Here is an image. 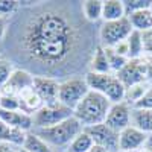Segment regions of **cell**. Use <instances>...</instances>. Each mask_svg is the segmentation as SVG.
<instances>
[{"label": "cell", "instance_id": "1", "mask_svg": "<svg viewBox=\"0 0 152 152\" xmlns=\"http://www.w3.org/2000/svg\"><path fill=\"white\" fill-rule=\"evenodd\" d=\"M81 31L61 6H43L26 20L20 35L21 53L46 72H55L75 59L81 49Z\"/></svg>", "mask_w": 152, "mask_h": 152}, {"label": "cell", "instance_id": "2", "mask_svg": "<svg viewBox=\"0 0 152 152\" xmlns=\"http://www.w3.org/2000/svg\"><path fill=\"white\" fill-rule=\"evenodd\" d=\"M111 105L113 104L104 94L90 90L87 93V96L79 102V105L73 110V116L79 120V123L84 128L105 123L107 114Z\"/></svg>", "mask_w": 152, "mask_h": 152}, {"label": "cell", "instance_id": "3", "mask_svg": "<svg viewBox=\"0 0 152 152\" xmlns=\"http://www.w3.org/2000/svg\"><path fill=\"white\" fill-rule=\"evenodd\" d=\"M84 131V126L79 123V120L75 116L62 120L49 128H40L37 131V135H40L43 140L53 146H62L70 145L76 135H79Z\"/></svg>", "mask_w": 152, "mask_h": 152}, {"label": "cell", "instance_id": "4", "mask_svg": "<svg viewBox=\"0 0 152 152\" xmlns=\"http://www.w3.org/2000/svg\"><path fill=\"white\" fill-rule=\"evenodd\" d=\"M84 79H85V82H87V85H88L90 90L104 94L111 104L123 102L126 88L117 79V76L110 75V73L108 75H100V73L88 72Z\"/></svg>", "mask_w": 152, "mask_h": 152}, {"label": "cell", "instance_id": "5", "mask_svg": "<svg viewBox=\"0 0 152 152\" xmlns=\"http://www.w3.org/2000/svg\"><path fill=\"white\" fill-rule=\"evenodd\" d=\"M134 28L128 17H123L116 21H105L100 28V41L104 47H114L116 44L128 40V37L132 34Z\"/></svg>", "mask_w": 152, "mask_h": 152}, {"label": "cell", "instance_id": "6", "mask_svg": "<svg viewBox=\"0 0 152 152\" xmlns=\"http://www.w3.org/2000/svg\"><path fill=\"white\" fill-rule=\"evenodd\" d=\"M90 91L85 79L81 78H72L59 84V93H58V100L66 105L70 110H75L79 105V102L87 96Z\"/></svg>", "mask_w": 152, "mask_h": 152}, {"label": "cell", "instance_id": "7", "mask_svg": "<svg viewBox=\"0 0 152 152\" xmlns=\"http://www.w3.org/2000/svg\"><path fill=\"white\" fill-rule=\"evenodd\" d=\"M73 116V110L67 108L66 105H62L61 102L53 104V105H43L34 114V126L40 128H49L53 126L62 120H66Z\"/></svg>", "mask_w": 152, "mask_h": 152}, {"label": "cell", "instance_id": "8", "mask_svg": "<svg viewBox=\"0 0 152 152\" xmlns=\"http://www.w3.org/2000/svg\"><path fill=\"white\" fill-rule=\"evenodd\" d=\"M84 131L91 137L94 145L104 146L105 149H108V152L119 151V132L113 131L105 123L88 126V128H84Z\"/></svg>", "mask_w": 152, "mask_h": 152}, {"label": "cell", "instance_id": "9", "mask_svg": "<svg viewBox=\"0 0 152 152\" xmlns=\"http://www.w3.org/2000/svg\"><path fill=\"white\" fill-rule=\"evenodd\" d=\"M117 79L125 85V88H129L132 85L142 84L146 81V62L143 58L138 59H128L125 67L117 72Z\"/></svg>", "mask_w": 152, "mask_h": 152}, {"label": "cell", "instance_id": "10", "mask_svg": "<svg viewBox=\"0 0 152 152\" xmlns=\"http://www.w3.org/2000/svg\"><path fill=\"white\" fill-rule=\"evenodd\" d=\"M34 91L43 100L44 105H53L58 104V93H59V84L49 76H34L32 84Z\"/></svg>", "mask_w": 152, "mask_h": 152}, {"label": "cell", "instance_id": "11", "mask_svg": "<svg viewBox=\"0 0 152 152\" xmlns=\"http://www.w3.org/2000/svg\"><path fill=\"white\" fill-rule=\"evenodd\" d=\"M105 125L119 134L128 128V126H131V110L128 104H125V102L113 104L107 114Z\"/></svg>", "mask_w": 152, "mask_h": 152}, {"label": "cell", "instance_id": "12", "mask_svg": "<svg viewBox=\"0 0 152 152\" xmlns=\"http://www.w3.org/2000/svg\"><path fill=\"white\" fill-rule=\"evenodd\" d=\"M146 142L148 135L132 125L119 134V149L122 152H137Z\"/></svg>", "mask_w": 152, "mask_h": 152}, {"label": "cell", "instance_id": "13", "mask_svg": "<svg viewBox=\"0 0 152 152\" xmlns=\"http://www.w3.org/2000/svg\"><path fill=\"white\" fill-rule=\"evenodd\" d=\"M34 84V76L21 69H15L14 73L11 75L9 81L6 82V85L2 88L3 94H12V96H18L20 93H23L24 90L31 88Z\"/></svg>", "mask_w": 152, "mask_h": 152}, {"label": "cell", "instance_id": "14", "mask_svg": "<svg viewBox=\"0 0 152 152\" xmlns=\"http://www.w3.org/2000/svg\"><path fill=\"white\" fill-rule=\"evenodd\" d=\"M0 120L5 122L11 128H15L20 131L26 132L34 126V119L29 114L23 113V111H6V110H0Z\"/></svg>", "mask_w": 152, "mask_h": 152}, {"label": "cell", "instance_id": "15", "mask_svg": "<svg viewBox=\"0 0 152 152\" xmlns=\"http://www.w3.org/2000/svg\"><path fill=\"white\" fill-rule=\"evenodd\" d=\"M18 100H20V111L26 113V114H31L37 113L43 107V100L38 97V94L34 91V88H28V90H24L23 93H20L18 96Z\"/></svg>", "mask_w": 152, "mask_h": 152}, {"label": "cell", "instance_id": "16", "mask_svg": "<svg viewBox=\"0 0 152 152\" xmlns=\"http://www.w3.org/2000/svg\"><path fill=\"white\" fill-rule=\"evenodd\" d=\"M132 126L143 131L145 134H152V110H138L132 108L131 111Z\"/></svg>", "mask_w": 152, "mask_h": 152}, {"label": "cell", "instance_id": "17", "mask_svg": "<svg viewBox=\"0 0 152 152\" xmlns=\"http://www.w3.org/2000/svg\"><path fill=\"white\" fill-rule=\"evenodd\" d=\"M26 132L11 128L5 122L0 120V143H9V145H24L26 140Z\"/></svg>", "mask_w": 152, "mask_h": 152}, {"label": "cell", "instance_id": "18", "mask_svg": "<svg viewBox=\"0 0 152 152\" xmlns=\"http://www.w3.org/2000/svg\"><path fill=\"white\" fill-rule=\"evenodd\" d=\"M123 17H128L125 14L123 2H120V0H107V2H104L102 18L105 21H116Z\"/></svg>", "mask_w": 152, "mask_h": 152}, {"label": "cell", "instance_id": "19", "mask_svg": "<svg viewBox=\"0 0 152 152\" xmlns=\"http://www.w3.org/2000/svg\"><path fill=\"white\" fill-rule=\"evenodd\" d=\"M128 18L131 20V24L134 31L138 32H146L152 29V11L151 9H142L137 11L134 14L128 15Z\"/></svg>", "mask_w": 152, "mask_h": 152}, {"label": "cell", "instance_id": "20", "mask_svg": "<svg viewBox=\"0 0 152 152\" xmlns=\"http://www.w3.org/2000/svg\"><path fill=\"white\" fill-rule=\"evenodd\" d=\"M110 70L111 69H110V64H108L105 50H104V47L97 46L96 47V52L93 55V59H91V64H90V72L100 73V75H108Z\"/></svg>", "mask_w": 152, "mask_h": 152}, {"label": "cell", "instance_id": "21", "mask_svg": "<svg viewBox=\"0 0 152 152\" xmlns=\"http://www.w3.org/2000/svg\"><path fill=\"white\" fill-rule=\"evenodd\" d=\"M102 9H104V2H100V0L82 2V12L88 21H97L99 18H102Z\"/></svg>", "mask_w": 152, "mask_h": 152}, {"label": "cell", "instance_id": "22", "mask_svg": "<svg viewBox=\"0 0 152 152\" xmlns=\"http://www.w3.org/2000/svg\"><path fill=\"white\" fill-rule=\"evenodd\" d=\"M128 49H129V55L128 59H138L140 55L145 52L143 50V40H142V32L138 31H132V34L128 37Z\"/></svg>", "mask_w": 152, "mask_h": 152}, {"label": "cell", "instance_id": "23", "mask_svg": "<svg viewBox=\"0 0 152 152\" xmlns=\"http://www.w3.org/2000/svg\"><path fill=\"white\" fill-rule=\"evenodd\" d=\"M23 148L28 149L29 152H53L50 149V145L46 143L43 138L37 134H28Z\"/></svg>", "mask_w": 152, "mask_h": 152}, {"label": "cell", "instance_id": "24", "mask_svg": "<svg viewBox=\"0 0 152 152\" xmlns=\"http://www.w3.org/2000/svg\"><path fill=\"white\" fill-rule=\"evenodd\" d=\"M93 140L85 131L75 137V140L69 145V152H88L93 148Z\"/></svg>", "mask_w": 152, "mask_h": 152}, {"label": "cell", "instance_id": "25", "mask_svg": "<svg viewBox=\"0 0 152 152\" xmlns=\"http://www.w3.org/2000/svg\"><path fill=\"white\" fill-rule=\"evenodd\" d=\"M104 50H105V55H107V59H108V64H110L111 70L120 72L125 67L126 62H128V58L120 56L113 47H104Z\"/></svg>", "mask_w": 152, "mask_h": 152}, {"label": "cell", "instance_id": "26", "mask_svg": "<svg viewBox=\"0 0 152 152\" xmlns=\"http://www.w3.org/2000/svg\"><path fill=\"white\" fill-rule=\"evenodd\" d=\"M148 88H149V85H148L146 82H142V84L132 85V87H129V88H126L125 99H128L129 102H132V105H134L138 99H142V96L146 93Z\"/></svg>", "mask_w": 152, "mask_h": 152}, {"label": "cell", "instance_id": "27", "mask_svg": "<svg viewBox=\"0 0 152 152\" xmlns=\"http://www.w3.org/2000/svg\"><path fill=\"white\" fill-rule=\"evenodd\" d=\"M0 110L6 111H20V100L17 96L12 94H3L0 97Z\"/></svg>", "mask_w": 152, "mask_h": 152}, {"label": "cell", "instance_id": "28", "mask_svg": "<svg viewBox=\"0 0 152 152\" xmlns=\"http://www.w3.org/2000/svg\"><path fill=\"white\" fill-rule=\"evenodd\" d=\"M14 67H12V64L9 61L6 59H0V90L6 85V82L9 81L11 75L14 73Z\"/></svg>", "mask_w": 152, "mask_h": 152}, {"label": "cell", "instance_id": "29", "mask_svg": "<svg viewBox=\"0 0 152 152\" xmlns=\"http://www.w3.org/2000/svg\"><path fill=\"white\" fill-rule=\"evenodd\" d=\"M125 6V14H134L137 11H142V9H149L151 2H146V0H132V2H123Z\"/></svg>", "mask_w": 152, "mask_h": 152}, {"label": "cell", "instance_id": "30", "mask_svg": "<svg viewBox=\"0 0 152 152\" xmlns=\"http://www.w3.org/2000/svg\"><path fill=\"white\" fill-rule=\"evenodd\" d=\"M134 108L138 110H152V85L146 90V93L142 96V99H138L134 104Z\"/></svg>", "mask_w": 152, "mask_h": 152}, {"label": "cell", "instance_id": "31", "mask_svg": "<svg viewBox=\"0 0 152 152\" xmlns=\"http://www.w3.org/2000/svg\"><path fill=\"white\" fill-rule=\"evenodd\" d=\"M18 6V2L15 0H0V17H6L9 14H12Z\"/></svg>", "mask_w": 152, "mask_h": 152}, {"label": "cell", "instance_id": "32", "mask_svg": "<svg viewBox=\"0 0 152 152\" xmlns=\"http://www.w3.org/2000/svg\"><path fill=\"white\" fill-rule=\"evenodd\" d=\"M142 40H143V50L149 56H152V29L142 32Z\"/></svg>", "mask_w": 152, "mask_h": 152}, {"label": "cell", "instance_id": "33", "mask_svg": "<svg viewBox=\"0 0 152 152\" xmlns=\"http://www.w3.org/2000/svg\"><path fill=\"white\" fill-rule=\"evenodd\" d=\"M113 49L116 50V52H117L120 56L128 58V55H129V49H128V43H126V40H125V41H122V43H119V44H116Z\"/></svg>", "mask_w": 152, "mask_h": 152}, {"label": "cell", "instance_id": "34", "mask_svg": "<svg viewBox=\"0 0 152 152\" xmlns=\"http://www.w3.org/2000/svg\"><path fill=\"white\" fill-rule=\"evenodd\" d=\"M0 152H18V151L9 143H0Z\"/></svg>", "mask_w": 152, "mask_h": 152}, {"label": "cell", "instance_id": "35", "mask_svg": "<svg viewBox=\"0 0 152 152\" xmlns=\"http://www.w3.org/2000/svg\"><path fill=\"white\" fill-rule=\"evenodd\" d=\"M88 152H108V149H105L104 146H99V145H93V148Z\"/></svg>", "mask_w": 152, "mask_h": 152}, {"label": "cell", "instance_id": "36", "mask_svg": "<svg viewBox=\"0 0 152 152\" xmlns=\"http://www.w3.org/2000/svg\"><path fill=\"white\" fill-rule=\"evenodd\" d=\"M3 35H5V21H3L2 17H0V41L3 40Z\"/></svg>", "mask_w": 152, "mask_h": 152}, {"label": "cell", "instance_id": "37", "mask_svg": "<svg viewBox=\"0 0 152 152\" xmlns=\"http://www.w3.org/2000/svg\"><path fill=\"white\" fill-rule=\"evenodd\" d=\"M146 149H148V152H152V134L148 137V142H146Z\"/></svg>", "mask_w": 152, "mask_h": 152}, {"label": "cell", "instance_id": "38", "mask_svg": "<svg viewBox=\"0 0 152 152\" xmlns=\"http://www.w3.org/2000/svg\"><path fill=\"white\" fill-rule=\"evenodd\" d=\"M18 152H29V151H28V149H24V148H21V149H20Z\"/></svg>", "mask_w": 152, "mask_h": 152}, {"label": "cell", "instance_id": "39", "mask_svg": "<svg viewBox=\"0 0 152 152\" xmlns=\"http://www.w3.org/2000/svg\"><path fill=\"white\" fill-rule=\"evenodd\" d=\"M137 152H148V149H145V151H137Z\"/></svg>", "mask_w": 152, "mask_h": 152}, {"label": "cell", "instance_id": "40", "mask_svg": "<svg viewBox=\"0 0 152 152\" xmlns=\"http://www.w3.org/2000/svg\"><path fill=\"white\" fill-rule=\"evenodd\" d=\"M149 9H151V11H152V2H151V6H149Z\"/></svg>", "mask_w": 152, "mask_h": 152}, {"label": "cell", "instance_id": "41", "mask_svg": "<svg viewBox=\"0 0 152 152\" xmlns=\"http://www.w3.org/2000/svg\"><path fill=\"white\" fill-rule=\"evenodd\" d=\"M0 97H2V90H0Z\"/></svg>", "mask_w": 152, "mask_h": 152}]
</instances>
